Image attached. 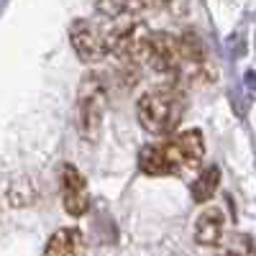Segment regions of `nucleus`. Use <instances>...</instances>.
<instances>
[{"label":"nucleus","mask_w":256,"mask_h":256,"mask_svg":"<svg viewBox=\"0 0 256 256\" xmlns=\"http://www.w3.org/2000/svg\"><path fill=\"white\" fill-rule=\"evenodd\" d=\"M205 156V138L198 128H190L177 136H169L156 144H146L138 154V164L146 174L166 177L182 174L184 169L198 166Z\"/></svg>","instance_id":"nucleus-1"},{"label":"nucleus","mask_w":256,"mask_h":256,"mask_svg":"<svg viewBox=\"0 0 256 256\" xmlns=\"http://www.w3.org/2000/svg\"><path fill=\"white\" fill-rule=\"evenodd\" d=\"M187 110V95L177 82L156 84L136 102L138 123L154 136H169L177 131Z\"/></svg>","instance_id":"nucleus-2"},{"label":"nucleus","mask_w":256,"mask_h":256,"mask_svg":"<svg viewBox=\"0 0 256 256\" xmlns=\"http://www.w3.org/2000/svg\"><path fill=\"white\" fill-rule=\"evenodd\" d=\"M105 100H108V92H105L102 74H88L82 80L77 95V128L84 138H98L105 113Z\"/></svg>","instance_id":"nucleus-3"},{"label":"nucleus","mask_w":256,"mask_h":256,"mask_svg":"<svg viewBox=\"0 0 256 256\" xmlns=\"http://www.w3.org/2000/svg\"><path fill=\"white\" fill-rule=\"evenodd\" d=\"M62 202L70 216H84L90 210V192L82 172L72 164H62Z\"/></svg>","instance_id":"nucleus-4"},{"label":"nucleus","mask_w":256,"mask_h":256,"mask_svg":"<svg viewBox=\"0 0 256 256\" xmlns=\"http://www.w3.org/2000/svg\"><path fill=\"white\" fill-rule=\"evenodd\" d=\"M84 251H88V244H84L82 230L74 226L59 228L44 246V256H84Z\"/></svg>","instance_id":"nucleus-5"},{"label":"nucleus","mask_w":256,"mask_h":256,"mask_svg":"<svg viewBox=\"0 0 256 256\" xmlns=\"http://www.w3.org/2000/svg\"><path fill=\"white\" fill-rule=\"evenodd\" d=\"M226 230V216L220 208L202 210L195 220V241L200 246H218Z\"/></svg>","instance_id":"nucleus-6"},{"label":"nucleus","mask_w":256,"mask_h":256,"mask_svg":"<svg viewBox=\"0 0 256 256\" xmlns=\"http://www.w3.org/2000/svg\"><path fill=\"white\" fill-rule=\"evenodd\" d=\"M218 184H220V166H218V164H210V166H205L202 172L195 177L192 187H190V192H192V200H195V202H208L210 198H216Z\"/></svg>","instance_id":"nucleus-7"},{"label":"nucleus","mask_w":256,"mask_h":256,"mask_svg":"<svg viewBox=\"0 0 256 256\" xmlns=\"http://www.w3.org/2000/svg\"><path fill=\"white\" fill-rule=\"evenodd\" d=\"M223 256H251V246H236V241H233V248H228Z\"/></svg>","instance_id":"nucleus-8"}]
</instances>
